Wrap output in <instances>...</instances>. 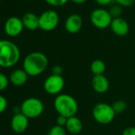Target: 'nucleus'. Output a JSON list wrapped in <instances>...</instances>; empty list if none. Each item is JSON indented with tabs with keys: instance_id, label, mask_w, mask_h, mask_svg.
I'll list each match as a JSON object with an SVG mask.
<instances>
[{
	"instance_id": "obj_13",
	"label": "nucleus",
	"mask_w": 135,
	"mask_h": 135,
	"mask_svg": "<svg viewBox=\"0 0 135 135\" xmlns=\"http://www.w3.org/2000/svg\"><path fill=\"white\" fill-rule=\"evenodd\" d=\"M83 26L82 18L78 15H72L66 19L65 29L70 33H78Z\"/></svg>"
},
{
	"instance_id": "obj_18",
	"label": "nucleus",
	"mask_w": 135,
	"mask_h": 135,
	"mask_svg": "<svg viewBox=\"0 0 135 135\" xmlns=\"http://www.w3.org/2000/svg\"><path fill=\"white\" fill-rule=\"evenodd\" d=\"M112 108L114 110V111L115 112V114H122L123 113L126 107H127V104L124 100L119 99V100H116L115 102H114V103L111 105Z\"/></svg>"
},
{
	"instance_id": "obj_7",
	"label": "nucleus",
	"mask_w": 135,
	"mask_h": 135,
	"mask_svg": "<svg viewBox=\"0 0 135 135\" xmlns=\"http://www.w3.org/2000/svg\"><path fill=\"white\" fill-rule=\"evenodd\" d=\"M64 79L62 77V76L50 75L45 79L43 87L44 90L48 94L52 95H58L64 89Z\"/></svg>"
},
{
	"instance_id": "obj_20",
	"label": "nucleus",
	"mask_w": 135,
	"mask_h": 135,
	"mask_svg": "<svg viewBox=\"0 0 135 135\" xmlns=\"http://www.w3.org/2000/svg\"><path fill=\"white\" fill-rule=\"evenodd\" d=\"M9 82V77H7L4 73H0V92L6 90V88L8 87Z\"/></svg>"
},
{
	"instance_id": "obj_17",
	"label": "nucleus",
	"mask_w": 135,
	"mask_h": 135,
	"mask_svg": "<svg viewBox=\"0 0 135 135\" xmlns=\"http://www.w3.org/2000/svg\"><path fill=\"white\" fill-rule=\"evenodd\" d=\"M90 69L94 76L103 75V73L106 71V64L102 60L97 59L92 61L90 66Z\"/></svg>"
},
{
	"instance_id": "obj_25",
	"label": "nucleus",
	"mask_w": 135,
	"mask_h": 135,
	"mask_svg": "<svg viewBox=\"0 0 135 135\" xmlns=\"http://www.w3.org/2000/svg\"><path fill=\"white\" fill-rule=\"evenodd\" d=\"M63 73V69L60 65H55L52 69V75L55 76H62Z\"/></svg>"
},
{
	"instance_id": "obj_14",
	"label": "nucleus",
	"mask_w": 135,
	"mask_h": 135,
	"mask_svg": "<svg viewBox=\"0 0 135 135\" xmlns=\"http://www.w3.org/2000/svg\"><path fill=\"white\" fill-rule=\"evenodd\" d=\"M29 75L23 69H17L11 72L9 76L10 82L17 87L23 86L28 81Z\"/></svg>"
},
{
	"instance_id": "obj_29",
	"label": "nucleus",
	"mask_w": 135,
	"mask_h": 135,
	"mask_svg": "<svg viewBox=\"0 0 135 135\" xmlns=\"http://www.w3.org/2000/svg\"><path fill=\"white\" fill-rule=\"evenodd\" d=\"M71 1L75 3H77V4H81V3H85L87 0H71Z\"/></svg>"
},
{
	"instance_id": "obj_27",
	"label": "nucleus",
	"mask_w": 135,
	"mask_h": 135,
	"mask_svg": "<svg viewBox=\"0 0 135 135\" xmlns=\"http://www.w3.org/2000/svg\"><path fill=\"white\" fill-rule=\"evenodd\" d=\"M122 135H135V127H133V126L126 127L123 130Z\"/></svg>"
},
{
	"instance_id": "obj_9",
	"label": "nucleus",
	"mask_w": 135,
	"mask_h": 135,
	"mask_svg": "<svg viewBox=\"0 0 135 135\" xmlns=\"http://www.w3.org/2000/svg\"><path fill=\"white\" fill-rule=\"evenodd\" d=\"M24 29V26L22 19L18 17L12 16L9 18L4 25V30L7 35L11 37H15L21 34Z\"/></svg>"
},
{
	"instance_id": "obj_2",
	"label": "nucleus",
	"mask_w": 135,
	"mask_h": 135,
	"mask_svg": "<svg viewBox=\"0 0 135 135\" xmlns=\"http://www.w3.org/2000/svg\"><path fill=\"white\" fill-rule=\"evenodd\" d=\"M19 48L8 40H0V67L10 69L15 66L20 60Z\"/></svg>"
},
{
	"instance_id": "obj_15",
	"label": "nucleus",
	"mask_w": 135,
	"mask_h": 135,
	"mask_svg": "<svg viewBox=\"0 0 135 135\" xmlns=\"http://www.w3.org/2000/svg\"><path fill=\"white\" fill-rule=\"evenodd\" d=\"M66 130L73 135H77L81 133L83 129V122L76 116H73L68 118L66 126Z\"/></svg>"
},
{
	"instance_id": "obj_8",
	"label": "nucleus",
	"mask_w": 135,
	"mask_h": 135,
	"mask_svg": "<svg viewBox=\"0 0 135 135\" xmlns=\"http://www.w3.org/2000/svg\"><path fill=\"white\" fill-rule=\"evenodd\" d=\"M59 23L58 14L52 10L43 12L39 17V28L44 31H52L56 28Z\"/></svg>"
},
{
	"instance_id": "obj_6",
	"label": "nucleus",
	"mask_w": 135,
	"mask_h": 135,
	"mask_svg": "<svg viewBox=\"0 0 135 135\" xmlns=\"http://www.w3.org/2000/svg\"><path fill=\"white\" fill-rule=\"evenodd\" d=\"M90 19L92 25L98 29H106L110 26L113 20L109 11L104 9L94 10L91 14Z\"/></svg>"
},
{
	"instance_id": "obj_16",
	"label": "nucleus",
	"mask_w": 135,
	"mask_h": 135,
	"mask_svg": "<svg viewBox=\"0 0 135 135\" xmlns=\"http://www.w3.org/2000/svg\"><path fill=\"white\" fill-rule=\"evenodd\" d=\"M24 28L29 30H36L39 28V17L33 13H26L22 18Z\"/></svg>"
},
{
	"instance_id": "obj_3",
	"label": "nucleus",
	"mask_w": 135,
	"mask_h": 135,
	"mask_svg": "<svg viewBox=\"0 0 135 135\" xmlns=\"http://www.w3.org/2000/svg\"><path fill=\"white\" fill-rule=\"evenodd\" d=\"M53 106L59 115L70 118L76 116L78 111V103L69 94H60L54 99Z\"/></svg>"
},
{
	"instance_id": "obj_4",
	"label": "nucleus",
	"mask_w": 135,
	"mask_h": 135,
	"mask_svg": "<svg viewBox=\"0 0 135 135\" xmlns=\"http://www.w3.org/2000/svg\"><path fill=\"white\" fill-rule=\"evenodd\" d=\"M115 112L112 106L106 103H99L92 109V116L94 119L99 124L107 125L110 123L115 118Z\"/></svg>"
},
{
	"instance_id": "obj_23",
	"label": "nucleus",
	"mask_w": 135,
	"mask_h": 135,
	"mask_svg": "<svg viewBox=\"0 0 135 135\" xmlns=\"http://www.w3.org/2000/svg\"><path fill=\"white\" fill-rule=\"evenodd\" d=\"M7 99L3 95H0V114L4 112L7 110Z\"/></svg>"
},
{
	"instance_id": "obj_10",
	"label": "nucleus",
	"mask_w": 135,
	"mask_h": 135,
	"mask_svg": "<svg viewBox=\"0 0 135 135\" xmlns=\"http://www.w3.org/2000/svg\"><path fill=\"white\" fill-rule=\"evenodd\" d=\"M11 126L15 133H22L29 126V118L22 113L15 114L11 118Z\"/></svg>"
},
{
	"instance_id": "obj_24",
	"label": "nucleus",
	"mask_w": 135,
	"mask_h": 135,
	"mask_svg": "<svg viewBox=\"0 0 135 135\" xmlns=\"http://www.w3.org/2000/svg\"><path fill=\"white\" fill-rule=\"evenodd\" d=\"M114 1L119 4L120 6H122V7H130L132 6L134 2H135V0H114Z\"/></svg>"
},
{
	"instance_id": "obj_30",
	"label": "nucleus",
	"mask_w": 135,
	"mask_h": 135,
	"mask_svg": "<svg viewBox=\"0 0 135 135\" xmlns=\"http://www.w3.org/2000/svg\"><path fill=\"white\" fill-rule=\"evenodd\" d=\"M0 1H1V0H0Z\"/></svg>"
},
{
	"instance_id": "obj_28",
	"label": "nucleus",
	"mask_w": 135,
	"mask_h": 135,
	"mask_svg": "<svg viewBox=\"0 0 135 135\" xmlns=\"http://www.w3.org/2000/svg\"><path fill=\"white\" fill-rule=\"evenodd\" d=\"M96 3L101 6H107L108 4H110L113 0H95Z\"/></svg>"
},
{
	"instance_id": "obj_1",
	"label": "nucleus",
	"mask_w": 135,
	"mask_h": 135,
	"mask_svg": "<svg viewBox=\"0 0 135 135\" xmlns=\"http://www.w3.org/2000/svg\"><path fill=\"white\" fill-rule=\"evenodd\" d=\"M49 60L47 56L41 52H33L29 53L23 60V69L29 76H37L42 74L48 68Z\"/></svg>"
},
{
	"instance_id": "obj_26",
	"label": "nucleus",
	"mask_w": 135,
	"mask_h": 135,
	"mask_svg": "<svg viewBox=\"0 0 135 135\" xmlns=\"http://www.w3.org/2000/svg\"><path fill=\"white\" fill-rule=\"evenodd\" d=\"M67 121H68V118L62 115H59L56 118V125L62 127H65Z\"/></svg>"
},
{
	"instance_id": "obj_19",
	"label": "nucleus",
	"mask_w": 135,
	"mask_h": 135,
	"mask_svg": "<svg viewBox=\"0 0 135 135\" xmlns=\"http://www.w3.org/2000/svg\"><path fill=\"white\" fill-rule=\"evenodd\" d=\"M48 135H67V131L64 127L55 125L50 129Z\"/></svg>"
},
{
	"instance_id": "obj_5",
	"label": "nucleus",
	"mask_w": 135,
	"mask_h": 135,
	"mask_svg": "<svg viewBox=\"0 0 135 135\" xmlns=\"http://www.w3.org/2000/svg\"><path fill=\"white\" fill-rule=\"evenodd\" d=\"M21 113L26 115L29 119L36 118L41 116L44 111L45 107L43 102L34 97L28 98L25 99L20 107Z\"/></svg>"
},
{
	"instance_id": "obj_21",
	"label": "nucleus",
	"mask_w": 135,
	"mask_h": 135,
	"mask_svg": "<svg viewBox=\"0 0 135 135\" xmlns=\"http://www.w3.org/2000/svg\"><path fill=\"white\" fill-rule=\"evenodd\" d=\"M109 13H110V15H111L112 18L114 17V18H119V16L122 15V8H121L120 6H118V5H114V6H113V7L110 8Z\"/></svg>"
},
{
	"instance_id": "obj_12",
	"label": "nucleus",
	"mask_w": 135,
	"mask_h": 135,
	"mask_svg": "<svg viewBox=\"0 0 135 135\" xmlns=\"http://www.w3.org/2000/svg\"><path fill=\"white\" fill-rule=\"evenodd\" d=\"M110 28L114 34L120 37L126 36L129 30V27L127 22L122 18H114L111 22Z\"/></svg>"
},
{
	"instance_id": "obj_22",
	"label": "nucleus",
	"mask_w": 135,
	"mask_h": 135,
	"mask_svg": "<svg viewBox=\"0 0 135 135\" xmlns=\"http://www.w3.org/2000/svg\"><path fill=\"white\" fill-rule=\"evenodd\" d=\"M45 1L52 7H61L68 2V0H45Z\"/></svg>"
},
{
	"instance_id": "obj_11",
	"label": "nucleus",
	"mask_w": 135,
	"mask_h": 135,
	"mask_svg": "<svg viewBox=\"0 0 135 135\" xmlns=\"http://www.w3.org/2000/svg\"><path fill=\"white\" fill-rule=\"evenodd\" d=\"M91 87L95 92L103 94L109 90L110 83L104 75L94 76L91 80Z\"/></svg>"
}]
</instances>
